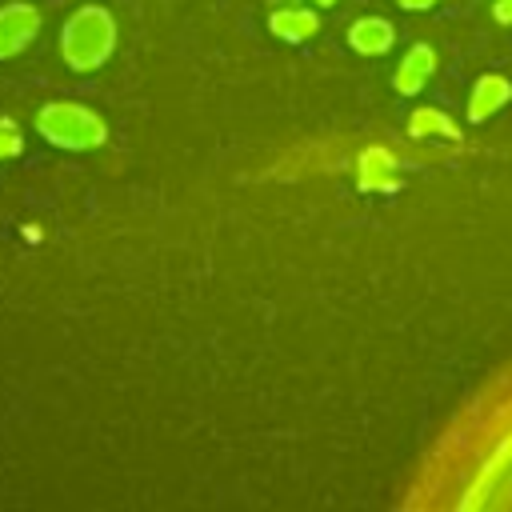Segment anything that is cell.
<instances>
[{"label": "cell", "instance_id": "6da1fadb", "mask_svg": "<svg viewBox=\"0 0 512 512\" xmlns=\"http://www.w3.org/2000/svg\"><path fill=\"white\" fill-rule=\"evenodd\" d=\"M116 52V16L104 4L76 8L60 28V56L72 72H96Z\"/></svg>", "mask_w": 512, "mask_h": 512}, {"label": "cell", "instance_id": "7a4b0ae2", "mask_svg": "<svg viewBox=\"0 0 512 512\" xmlns=\"http://www.w3.org/2000/svg\"><path fill=\"white\" fill-rule=\"evenodd\" d=\"M36 132L52 144V148H64V152H88V148H100L108 140V120L84 104H72V100H48L40 104L36 112Z\"/></svg>", "mask_w": 512, "mask_h": 512}, {"label": "cell", "instance_id": "3957f363", "mask_svg": "<svg viewBox=\"0 0 512 512\" xmlns=\"http://www.w3.org/2000/svg\"><path fill=\"white\" fill-rule=\"evenodd\" d=\"M40 32V8L24 4V0H12V4H0V60H12L20 56Z\"/></svg>", "mask_w": 512, "mask_h": 512}, {"label": "cell", "instance_id": "277c9868", "mask_svg": "<svg viewBox=\"0 0 512 512\" xmlns=\"http://www.w3.org/2000/svg\"><path fill=\"white\" fill-rule=\"evenodd\" d=\"M432 72H436V48L432 44H412L400 56L396 72H392V88L400 96H416V92H424V84L432 80Z\"/></svg>", "mask_w": 512, "mask_h": 512}, {"label": "cell", "instance_id": "5b68a950", "mask_svg": "<svg viewBox=\"0 0 512 512\" xmlns=\"http://www.w3.org/2000/svg\"><path fill=\"white\" fill-rule=\"evenodd\" d=\"M508 100H512V80L500 76V72H484V76L472 84V96H468V124L492 120Z\"/></svg>", "mask_w": 512, "mask_h": 512}, {"label": "cell", "instance_id": "8992f818", "mask_svg": "<svg viewBox=\"0 0 512 512\" xmlns=\"http://www.w3.org/2000/svg\"><path fill=\"white\" fill-rule=\"evenodd\" d=\"M356 184L364 192H392L400 184V164L384 148H364L356 160Z\"/></svg>", "mask_w": 512, "mask_h": 512}, {"label": "cell", "instance_id": "52a82bcc", "mask_svg": "<svg viewBox=\"0 0 512 512\" xmlns=\"http://www.w3.org/2000/svg\"><path fill=\"white\" fill-rule=\"evenodd\" d=\"M268 32L276 40H284V44H304V40H312L320 32V12L316 8H296V4L276 8L268 16Z\"/></svg>", "mask_w": 512, "mask_h": 512}, {"label": "cell", "instance_id": "ba28073f", "mask_svg": "<svg viewBox=\"0 0 512 512\" xmlns=\"http://www.w3.org/2000/svg\"><path fill=\"white\" fill-rule=\"evenodd\" d=\"M396 44V28L384 16H360L348 24V48L356 56H384Z\"/></svg>", "mask_w": 512, "mask_h": 512}, {"label": "cell", "instance_id": "9c48e42d", "mask_svg": "<svg viewBox=\"0 0 512 512\" xmlns=\"http://www.w3.org/2000/svg\"><path fill=\"white\" fill-rule=\"evenodd\" d=\"M408 136H416V140L436 136V140H452V144L464 140V132L456 128V120H452L444 108H416V112L408 116Z\"/></svg>", "mask_w": 512, "mask_h": 512}, {"label": "cell", "instance_id": "30bf717a", "mask_svg": "<svg viewBox=\"0 0 512 512\" xmlns=\"http://www.w3.org/2000/svg\"><path fill=\"white\" fill-rule=\"evenodd\" d=\"M20 152H24V136H20L16 120L12 116H0V160H12Z\"/></svg>", "mask_w": 512, "mask_h": 512}, {"label": "cell", "instance_id": "8fae6325", "mask_svg": "<svg viewBox=\"0 0 512 512\" xmlns=\"http://www.w3.org/2000/svg\"><path fill=\"white\" fill-rule=\"evenodd\" d=\"M492 16H496L500 24H512V0H496V8H492Z\"/></svg>", "mask_w": 512, "mask_h": 512}, {"label": "cell", "instance_id": "7c38bea8", "mask_svg": "<svg viewBox=\"0 0 512 512\" xmlns=\"http://www.w3.org/2000/svg\"><path fill=\"white\" fill-rule=\"evenodd\" d=\"M396 4H400L404 12H428V8L436 4V0H396Z\"/></svg>", "mask_w": 512, "mask_h": 512}, {"label": "cell", "instance_id": "4fadbf2b", "mask_svg": "<svg viewBox=\"0 0 512 512\" xmlns=\"http://www.w3.org/2000/svg\"><path fill=\"white\" fill-rule=\"evenodd\" d=\"M312 4H320V8H332V4H336V0H312Z\"/></svg>", "mask_w": 512, "mask_h": 512}]
</instances>
